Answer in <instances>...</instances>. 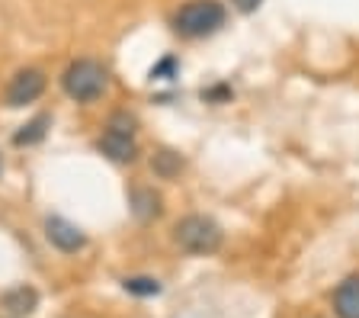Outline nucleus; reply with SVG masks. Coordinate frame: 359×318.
Masks as SVG:
<instances>
[{
    "mask_svg": "<svg viewBox=\"0 0 359 318\" xmlns=\"http://www.w3.org/2000/svg\"><path fill=\"white\" fill-rule=\"evenodd\" d=\"M224 26V7L218 0H189L173 16V29L183 39H202L212 36Z\"/></svg>",
    "mask_w": 359,
    "mask_h": 318,
    "instance_id": "nucleus-1",
    "label": "nucleus"
},
{
    "mask_svg": "<svg viewBox=\"0 0 359 318\" xmlns=\"http://www.w3.org/2000/svg\"><path fill=\"white\" fill-rule=\"evenodd\" d=\"M173 238H177V244L187 254H199V258H205V254H215L218 248H222V225H218L215 219H209V216H187V219H180L177 228H173Z\"/></svg>",
    "mask_w": 359,
    "mask_h": 318,
    "instance_id": "nucleus-2",
    "label": "nucleus"
},
{
    "mask_svg": "<svg viewBox=\"0 0 359 318\" xmlns=\"http://www.w3.org/2000/svg\"><path fill=\"white\" fill-rule=\"evenodd\" d=\"M61 84H65V93L71 100H77V103H93V100L103 97V91H106V68L90 58H81V61H74V65H67Z\"/></svg>",
    "mask_w": 359,
    "mask_h": 318,
    "instance_id": "nucleus-3",
    "label": "nucleus"
},
{
    "mask_svg": "<svg viewBox=\"0 0 359 318\" xmlns=\"http://www.w3.org/2000/svg\"><path fill=\"white\" fill-rule=\"evenodd\" d=\"M42 91H45V74L36 71V68H26L10 81L7 106H26V103H32V100L42 97Z\"/></svg>",
    "mask_w": 359,
    "mask_h": 318,
    "instance_id": "nucleus-4",
    "label": "nucleus"
},
{
    "mask_svg": "<svg viewBox=\"0 0 359 318\" xmlns=\"http://www.w3.org/2000/svg\"><path fill=\"white\" fill-rule=\"evenodd\" d=\"M45 235H48V241L58 251H65V254H74V251H81L83 244H87V235H83L81 228H77L74 222L61 219V216H48V219H45Z\"/></svg>",
    "mask_w": 359,
    "mask_h": 318,
    "instance_id": "nucleus-5",
    "label": "nucleus"
},
{
    "mask_svg": "<svg viewBox=\"0 0 359 318\" xmlns=\"http://www.w3.org/2000/svg\"><path fill=\"white\" fill-rule=\"evenodd\" d=\"M97 148L116 164H132L138 158V145H135L132 135H119V132H106L103 138L97 142Z\"/></svg>",
    "mask_w": 359,
    "mask_h": 318,
    "instance_id": "nucleus-6",
    "label": "nucleus"
},
{
    "mask_svg": "<svg viewBox=\"0 0 359 318\" xmlns=\"http://www.w3.org/2000/svg\"><path fill=\"white\" fill-rule=\"evenodd\" d=\"M334 309L340 318H359V277H346L334 293Z\"/></svg>",
    "mask_w": 359,
    "mask_h": 318,
    "instance_id": "nucleus-7",
    "label": "nucleus"
},
{
    "mask_svg": "<svg viewBox=\"0 0 359 318\" xmlns=\"http://www.w3.org/2000/svg\"><path fill=\"white\" fill-rule=\"evenodd\" d=\"M0 305H4L10 315H32L39 305V293L32 286H16V289H10V293H4Z\"/></svg>",
    "mask_w": 359,
    "mask_h": 318,
    "instance_id": "nucleus-8",
    "label": "nucleus"
},
{
    "mask_svg": "<svg viewBox=\"0 0 359 318\" xmlns=\"http://www.w3.org/2000/svg\"><path fill=\"white\" fill-rule=\"evenodd\" d=\"M132 212L142 222L157 219V216H161V197H157L154 190H148V187L132 190Z\"/></svg>",
    "mask_w": 359,
    "mask_h": 318,
    "instance_id": "nucleus-9",
    "label": "nucleus"
},
{
    "mask_svg": "<svg viewBox=\"0 0 359 318\" xmlns=\"http://www.w3.org/2000/svg\"><path fill=\"white\" fill-rule=\"evenodd\" d=\"M151 167H154L157 177L170 180V177H177L180 171H183V158H180L177 152H170V148H161V152H154V158H151Z\"/></svg>",
    "mask_w": 359,
    "mask_h": 318,
    "instance_id": "nucleus-10",
    "label": "nucleus"
},
{
    "mask_svg": "<svg viewBox=\"0 0 359 318\" xmlns=\"http://www.w3.org/2000/svg\"><path fill=\"white\" fill-rule=\"evenodd\" d=\"M48 126H52V116H36V119H29L16 132L13 142L16 145H39L45 138V132H48Z\"/></svg>",
    "mask_w": 359,
    "mask_h": 318,
    "instance_id": "nucleus-11",
    "label": "nucleus"
},
{
    "mask_svg": "<svg viewBox=\"0 0 359 318\" xmlns=\"http://www.w3.org/2000/svg\"><path fill=\"white\" fill-rule=\"evenodd\" d=\"M122 286H126V293H132V296H157L161 293V283H157L154 277H128V280H122Z\"/></svg>",
    "mask_w": 359,
    "mask_h": 318,
    "instance_id": "nucleus-12",
    "label": "nucleus"
},
{
    "mask_svg": "<svg viewBox=\"0 0 359 318\" xmlns=\"http://www.w3.org/2000/svg\"><path fill=\"white\" fill-rule=\"evenodd\" d=\"M135 129H138V119L128 113H116L109 119V132H119V135H135Z\"/></svg>",
    "mask_w": 359,
    "mask_h": 318,
    "instance_id": "nucleus-13",
    "label": "nucleus"
},
{
    "mask_svg": "<svg viewBox=\"0 0 359 318\" xmlns=\"http://www.w3.org/2000/svg\"><path fill=\"white\" fill-rule=\"evenodd\" d=\"M177 71V58H164L161 65L151 68V77H161V81H170V74Z\"/></svg>",
    "mask_w": 359,
    "mask_h": 318,
    "instance_id": "nucleus-14",
    "label": "nucleus"
},
{
    "mask_svg": "<svg viewBox=\"0 0 359 318\" xmlns=\"http://www.w3.org/2000/svg\"><path fill=\"white\" fill-rule=\"evenodd\" d=\"M231 4H234V7L241 10V13H254V10L260 7L263 0H231Z\"/></svg>",
    "mask_w": 359,
    "mask_h": 318,
    "instance_id": "nucleus-15",
    "label": "nucleus"
},
{
    "mask_svg": "<svg viewBox=\"0 0 359 318\" xmlns=\"http://www.w3.org/2000/svg\"><path fill=\"white\" fill-rule=\"evenodd\" d=\"M228 93H231V91H228V87H215V91L202 93V97H205V100H224V97H228Z\"/></svg>",
    "mask_w": 359,
    "mask_h": 318,
    "instance_id": "nucleus-16",
    "label": "nucleus"
}]
</instances>
